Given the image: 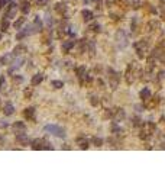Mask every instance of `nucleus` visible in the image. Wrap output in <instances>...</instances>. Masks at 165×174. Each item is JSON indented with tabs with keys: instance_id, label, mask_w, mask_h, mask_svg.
Segmentation results:
<instances>
[{
	"instance_id": "9",
	"label": "nucleus",
	"mask_w": 165,
	"mask_h": 174,
	"mask_svg": "<svg viewBox=\"0 0 165 174\" xmlns=\"http://www.w3.org/2000/svg\"><path fill=\"white\" fill-rule=\"evenodd\" d=\"M5 115H7V116H10V115H13V112H15V107H13V104L12 103H7L6 106H5Z\"/></svg>"
},
{
	"instance_id": "2",
	"label": "nucleus",
	"mask_w": 165,
	"mask_h": 174,
	"mask_svg": "<svg viewBox=\"0 0 165 174\" xmlns=\"http://www.w3.org/2000/svg\"><path fill=\"white\" fill-rule=\"evenodd\" d=\"M116 41H117V43H119L120 48H125V47L128 45V35H126V32L117 31V33H116Z\"/></svg>"
},
{
	"instance_id": "23",
	"label": "nucleus",
	"mask_w": 165,
	"mask_h": 174,
	"mask_svg": "<svg viewBox=\"0 0 165 174\" xmlns=\"http://www.w3.org/2000/svg\"><path fill=\"white\" fill-rule=\"evenodd\" d=\"M15 81L16 83H22L23 81V77H15Z\"/></svg>"
},
{
	"instance_id": "1",
	"label": "nucleus",
	"mask_w": 165,
	"mask_h": 174,
	"mask_svg": "<svg viewBox=\"0 0 165 174\" xmlns=\"http://www.w3.org/2000/svg\"><path fill=\"white\" fill-rule=\"evenodd\" d=\"M43 130H45V132H49V134H51V135H54V137L62 138V139L67 137L65 129H64V128H61V126H58V125H46V126L43 128Z\"/></svg>"
},
{
	"instance_id": "19",
	"label": "nucleus",
	"mask_w": 165,
	"mask_h": 174,
	"mask_svg": "<svg viewBox=\"0 0 165 174\" xmlns=\"http://www.w3.org/2000/svg\"><path fill=\"white\" fill-rule=\"evenodd\" d=\"M91 142H93V144H94V145H96V147H100V145H102V142H103V141H102V139H99V138H96V137H94V138H93V139H91Z\"/></svg>"
},
{
	"instance_id": "10",
	"label": "nucleus",
	"mask_w": 165,
	"mask_h": 174,
	"mask_svg": "<svg viewBox=\"0 0 165 174\" xmlns=\"http://www.w3.org/2000/svg\"><path fill=\"white\" fill-rule=\"evenodd\" d=\"M42 80H43V76L42 74H35L31 83H32V86H38L39 83H42Z\"/></svg>"
},
{
	"instance_id": "24",
	"label": "nucleus",
	"mask_w": 165,
	"mask_h": 174,
	"mask_svg": "<svg viewBox=\"0 0 165 174\" xmlns=\"http://www.w3.org/2000/svg\"><path fill=\"white\" fill-rule=\"evenodd\" d=\"M0 128H7V123L3 122V120H0Z\"/></svg>"
},
{
	"instance_id": "28",
	"label": "nucleus",
	"mask_w": 165,
	"mask_h": 174,
	"mask_svg": "<svg viewBox=\"0 0 165 174\" xmlns=\"http://www.w3.org/2000/svg\"><path fill=\"white\" fill-rule=\"evenodd\" d=\"M0 39H2V35H0Z\"/></svg>"
},
{
	"instance_id": "26",
	"label": "nucleus",
	"mask_w": 165,
	"mask_h": 174,
	"mask_svg": "<svg viewBox=\"0 0 165 174\" xmlns=\"http://www.w3.org/2000/svg\"><path fill=\"white\" fill-rule=\"evenodd\" d=\"M94 2H97V3H99V2H102V0H94Z\"/></svg>"
},
{
	"instance_id": "6",
	"label": "nucleus",
	"mask_w": 165,
	"mask_h": 174,
	"mask_svg": "<svg viewBox=\"0 0 165 174\" xmlns=\"http://www.w3.org/2000/svg\"><path fill=\"white\" fill-rule=\"evenodd\" d=\"M25 125H23L22 122H15L13 123V130H15V132L16 134H20V132H25Z\"/></svg>"
},
{
	"instance_id": "4",
	"label": "nucleus",
	"mask_w": 165,
	"mask_h": 174,
	"mask_svg": "<svg viewBox=\"0 0 165 174\" xmlns=\"http://www.w3.org/2000/svg\"><path fill=\"white\" fill-rule=\"evenodd\" d=\"M17 10H19V6H17L16 3H13V2H10V3H9V6H7V12H6V17H7V19H13V17L16 16V13H17Z\"/></svg>"
},
{
	"instance_id": "13",
	"label": "nucleus",
	"mask_w": 165,
	"mask_h": 174,
	"mask_svg": "<svg viewBox=\"0 0 165 174\" xmlns=\"http://www.w3.org/2000/svg\"><path fill=\"white\" fill-rule=\"evenodd\" d=\"M73 45H74V42H73V41H67V42L62 43V50L67 52V51H69V50L73 48Z\"/></svg>"
},
{
	"instance_id": "21",
	"label": "nucleus",
	"mask_w": 165,
	"mask_h": 174,
	"mask_svg": "<svg viewBox=\"0 0 165 174\" xmlns=\"http://www.w3.org/2000/svg\"><path fill=\"white\" fill-rule=\"evenodd\" d=\"M3 87H5V76L0 77V92L3 90Z\"/></svg>"
},
{
	"instance_id": "14",
	"label": "nucleus",
	"mask_w": 165,
	"mask_h": 174,
	"mask_svg": "<svg viewBox=\"0 0 165 174\" xmlns=\"http://www.w3.org/2000/svg\"><path fill=\"white\" fill-rule=\"evenodd\" d=\"M25 20H26V17H20V19H17L15 23H13V26H15L16 29H20V26L25 23Z\"/></svg>"
},
{
	"instance_id": "11",
	"label": "nucleus",
	"mask_w": 165,
	"mask_h": 174,
	"mask_svg": "<svg viewBox=\"0 0 165 174\" xmlns=\"http://www.w3.org/2000/svg\"><path fill=\"white\" fill-rule=\"evenodd\" d=\"M139 97L142 99V100H148V99L151 97V92H149V89H144L142 92H140Z\"/></svg>"
},
{
	"instance_id": "20",
	"label": "nucleus",
	"mask_w": 165,
	"mask_h": 174,
	"mask_svg": "<svg viewBox=\"0 0 165 174\" xmlns=\"http://www.w3.org/2000/svg\"><path fill=\"white\" fill-rule=\"evenodd\" d=\"M84 73H86V67H80V68H77V76H78V77H83Z\"/></svg>"
},
{
	"instance_id": "8",
	"label": "nucleus",
	"mask_w": 165,
	"mask_h": 174,
	"mask_svg": "<svg viewBox=\"0 0 165 174\" xmlns=\"http://www.w3.org/2000/svg\"><path fill=\"white\" fill-rule=\"evenodd\" d=\"M81 16H83V19H84L86 22H88V20H91V19L94 17L93 12H91V10H87V9H84V10L81 12Z\"/></svg>"
},
{
	"instance_id": "27",
	"label": "nucleus",
	"mask_w": 165,
	"mask_h": 174,
	"mask_svg": "<svg viewBox=\"0 0 165 174\" xmlns=\"http://www.w3.org/2000/svg\"><path fill=\"white\" fill-rule=\"evenodd\" d=\"M2 139H3V138H2V135H0V142H2Z\"/></svg>"
},
{
	"instance_id": "17",
	"label": "nucleus",
	"mask_w": 165,
	"mask_h": 174,
	"mask_svg": "<svg viewBox=\"0 0 165 174\" xmlns=\"http://www.w3.org/2000/svg\"><path fill=\"white\" fill-rule=\"evenodd\" d=\"M62 86H64V83L59 81V80H54L52 81V87H54V89H61Z\"/></svg>"
},
{
	"instance_id": "15",
	"label": "nucleus",
	"mask_w": 165,
	"mask_h": 174,
	"mask_svg": "<svg viewBox=\"0 0 165 174\" xmlns=\"http://www.w3.org/2000/svg\"><path fill=\"white\" fill-rule=\"evenodd\" d=\"M23 51H26V47L20 45V47H16V48L13 50V54H15V57H16V55H19V54H23Z\"/></svg>"
},
{
	"instance_id": "25",
	"label": "nucleus",
	"mask_w": 165,
	"mask_h": 174,
	"mask_svg": "<svg viewBox=\"0 0 165 174\" xmlns=\"http://www.w3.org/2000/svg\"><path fill=\"white\" fill-rule=\"evenodd\" d=\"M132 3L133 5H139V0H132Z\"/></svg>"
},
{
	"instance_id": "12",
	"label": "nucleus",
	"mask_w": 165,
	"mask_h": 174,
	"mask_svg": "<svg viewBox=\"0 0 165 174\" xmlns=\"http://www.w3.org/2000/svg\"><path fill=\"white\" fill-rule=\"evenodd\" d=\"M0 29H2V32H6V31L9 29V19H7V17H5V19L2 20V25H0Z\"/></svg>"
},
{
	"instance_id": "7",
	"label": "nucleus",
	"mask_w": 165,
	"mask_h": 174,
	"mask_svg": "<svg viewBox=\"0 0 165 174\" xmlns=\"http://www.w3.org/2000/svg\"><path fill=\"white\" fill-rule=\"evenodd\" d=\"M13 57H15V54H6L2 60H0V62H2L3 65H7V64H12L13 62Z\"/></svg>"
},
{
	"instance_id": "5",
	"label": "nucleus",
	"mask_w": 165,
	"mask_h": 174,
	"mask_svg": "<svg viewBox=\"0 0 165 174\" xmlns=\"http://www.w3.org/2000/svg\"><path fill=\"white\" fill-rule=\"evenodd\" d=\"M16 139H17L22 145H28V144H29V138H28V135H26L25 132L17 134V135H16Z\"/></svg>"
},
{
	"instance_id": "3",
	"label": "nucleus",
	"mask_w": 165,
	"mask_h": 174,
	"mask_svg": "<svg viewBox=\"0 0 165 174\" xmlns=\"http://www.w3.org/2000/svg\"><path fill=\"white\" fill-rule=\"evenodd\" d=\"M32 148H33V149H43V148L52 149V147H49V144H46V142H45L43 139H41V138H36V139L32 141Z\"/></svg>"
},
{
	"instance_id": "16",
	"label": "nucleus",
	"mask_w": 165,
	"mask_h": 174,
	"mask_svg": "<svg viewBox=\"0 0 165 174\" xmlns=\"http://www.w3.org/2000/svg\"><path fill=\"white\" fill-rule=\"evenodd\" d=\"M33 113H35V109L33 107H28L25 110V116L26 118H33Z\"/></svg>"
},
{
	"instance_id": "22",
	"label": "nucleus",
	"mask_w": 165,
	"mask_h": 174,
	"mask_svg": "<svg viewBox=\"0 0 165 174\" xmlns=\"http://www.w3.org/2000/svg\"><path fill=\"white\" fill-rule=\"evenodd\" d=\"M6 3H7V0H0V9H2Z\"/></svg>"
},
{
	"instance_id": "18",
	"label": "nucleus",
	"mask_w": 165,
	"mask_h": 174,
	"mask_svg": "<svg viewBox=\"0 0 165 174\" xmlns=\"http://www.w3.org/2000/svg\"><path fill=\"white\" fill-rule=\"evenodd\" d=\"M20 9H22V12H23V13H28V12L31 10L29 3H28V2H23V5H22V7H20Z\"/></svg>"
}]
</instances>
